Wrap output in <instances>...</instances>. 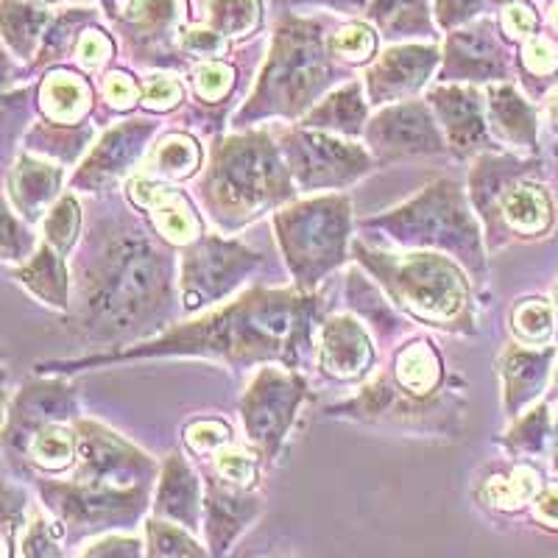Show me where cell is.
<instances>
[{"mask_svg":"<svg viewBox=\"0 0 558 558\" xmlns=\"http://www.w3.org/2000/svg\"><path fill=\"white\" fill-rule=\"evenodd\" d=\"M299 193L341 191L375 168V157L355 140L307 126L282 129L277 137Z\"/></svg>","mask_w":558,"mask_h":558,"instance_id":"10","label":"cell"},{"mask_svg":"<svg viewBox=\"0 0 558 558\" xmlns=\"http://www.w3.org/2000/svg\"><path fill=\"white\" fill-rule=\"evenodd\" d=\"M146 558H207L196 533L151 517L146 522Z\"/></svg>","mask_w":558,"mask_h":558,"instance_id":"39","label":"cell"},{"mask_svg":"<svg viewBox=\"0 0 558 558\" xmlns=\"http://www.w3.org/2000/svg\"><path fill=\"white\" fill-rule=\"evenodd\" d=\"M20 456H26L37 470L48 475L76 470L78 463V436L76 427H68L64 422L45 425L20 447Z\"/></svg>","mask_w":558,"mask_h":558,"instance_id":"36","label":"cell"},{"mask_svg":"<svg viewBox=\"0 0 558 558\" xmlns=\"http://www.w3.org/2000/svg\"><path fill=\"white\" fill-rule=\"evenodd\" d=\"M542 488H545L542 472L536 470L533 463L522 461L514 463V466L508 472H502V475L488 477L477 495H481V500L486 502V506L511 514V511H522V508L531 506V502L539 497Z\"/></svg>","mask_w":558,"mask_h":558,"instance_id":"35","label":"cell"},{"mask_svg":"<svg viewBox=\"0 0 558 558\" xmlns=\"http://www.w3.org/2000/svg\"><path fill=\"white\" fill-rule=\"evenodd\" d=\"M154 517L198 533L204 522L202 481L182 452H171L154 486Z\"/></svg>","mask_w":558,"mask_h":558,"instance_id":"26","label":"cell"},{"mask_svg":"<svg viewBox=\"0 0 558 558\" xmlns=\"http://www.w3.org/2000/svg\"><path fill=\"white\" fill-rule=\"evenodd\" d=\"M64 171L59 162L23 151L7 173V204L26 223H37L45 209L59 202Z\"/></svg>","mask_w":558,"mask_h":558,"instance_id":"25","label":"cell"},{"mask_svg":"<svg viewBox=\"0 0 558 558\" xmlns=\"http://www.w3.org/2000/svg\"><path fill=\"white\" fill-rule=\"evenodd\" d=\"M9 274L34 299H39L43 305L57 307V311H70V302H73V274L68 271L64 254H59L57 248L48 246L45 241L39 243L32 260L17 268H9Z\"/></svg>","mask_w":558,"mask_h":558,"instance_id":"30","label":"cell"},{"mask_svg":"<svg viewBox=\"0 0 558 558\" xmlns=\"http://www.w3.org/2000/svg\"><path fill=\"white\" fill-rule=\"evenodd\" d=\"M500 445L506 447L511 456L525 458H542L547 447L553 445V422L550 408L545 402L527 408L520 418H514V425L508 427L506 436L500 438Z\"/></svg>","mask_w":558,"mask_h":558,"instance_id":"38","label":"cell"},{"mask_svg":"<svg viewBox=\"0 0 558 558\" xmlns=\"http://www.w3.org/2000/svg\"><path fill=\"white\" fill-rule=\"evenodd\" d=\"M263 266V254L252 252L246 243L229 241L221 235H202L196 243L182 248L179 271V299L184 313L213 307L241 288Z\"/></svg>","mask_w":558,"mask_h":558,"instance_id":"12","label":"cell"},{"mask_svg":"<svg viewBox=\"0 0 558 558\" xmlns=\"http://www.w3.org/2000/svg\"><path fill=\"white\" fill-rule=\"evenodd\" d=\"M486 118L492 137L508 148L536 151L539 143V112L520 96L514 84H492L486 89Z\"/></svg>","mask_w":558,"mask_h":558,"instance_id":"27","label":"cell"},{"mask_svg":"<svg viewBox=\"0 0 558 558\" xmlns=\"http://www.w3.org/2000/svg\"><path fill=\"white\" fill-rule=\"evenodd\" d=\"M511 332L525 347H547L556 336V307L547 299H525L511 311Z\"/></svg>","mask_w":558,"mask_h":558,"instance_id":"40","label":"cell"},{"mask_svg":"<svg viewBox=\"0 0 558 558\" xmlns=\"http://www.w3.org/2000/svg\"><path fill=\"white\" fill-rule=\"evenodd\" d=\"M336 82V59L327 39V20L286 17L274 32L257 87L235 114V126H252L266 118H305Z\"/></svg>","mask_w":558,"mask_h":558,"instance_id":"4","label":"cell"},{"mask_svg":"<svg viewBox=\"0 0 558 558\" xmlns=\"http://www.w3.org/2000/svg\"><path fill=\"white\" fill-rule=\"evenodd\" d=\"M271 221L279 252L299 291L313 293L327 274L347 263L352 232V202L347 196L330 193L307 202H291L277 209Z\"/></svg>","mask_w":558,"mask_h":558,"instance_id":"8","label":"cell"},{"mask_svg":"<svg viewBox=\"0 0 558 558\" xmlns=\"http://www.w3.org/2000/svg\"><path fill=\"white\" fill-rule=\"evenodd\" d=\"M511 48L495 20H472L466 28H458L445 43V68L441 84H500L511 78Z\"/></svg>","mask_w":558,"mask_h":558,"instance_id":"16","label":"cell"},{"mask_svg":"<svg viewBox=\"0 0 558 558\" xmlns=\"http://www.w3.org/2000/svg\"><path fill=\"white\" fill-rule=\"evenodd\" d=\"M78 416V393L59 380H37L20 388L14 402L7 411L3 425V445L7 450H20L28 438L45 425L68 422Z\"/></svg>","mask_w":558,"mask_h":558,"instance_id":"21","label":"cell"},{"mask_svg":"<svg viewBox=\"0 0 558 558\" xmlns=\"http://www.w3.org/2000/svg\"><path fill=\"white\" fill-rule=\"evenodd\" d=\"M322 299L299 288H252L196 322L177 324L151 341L129 343L121 352L78 357V361L37 363L39 375H70L78 368L143 357H213L229 368H252L257 363H279L302 368L313 361V343Z\"/></svg>","mask_w":558,"mask_h":558,"instance_id":"2","label":"cell"},{"mask_svg":"<svg viewBox=\"0 0 558 558\" xmlns=\"http://www.w3.org/2000/svg\"><path fill=\"white\" fill-rule=\"evenodd\" d=\"M550 26L558 32V0L550 7Z\"/></svg>","mask_w":558,"mask_h":558,"instance_id":"59","label":"cell"},{"mask_svg":"<svg viewBox=\"0 0 558 558\" xmlns=\"http://www.w3.org/2000/svg\"><path fill=\"white\" fill-rule=\"evenodd\" d=\"M260 514V502L252 492L238 488L218 477L216 472L204 477V536L213 558H223L232 542L248 527V522Z\"/></svg>","mask_w":558,"mask_h":558,"instance_id":"23","label":"cell"},{"mask_svg":"<svg viewBox=\"0 0 558 558\" xmlns=\"http://www.w3.org/2000/svg\"><path fill=\"white\" fill-rule=\"evenodd\" d=\"M438 126L445 132L447 148L458 159L481 157L497 148L486 118V96L475 84H438L427 93Z\"/></svg>","mask_w":558,"mask_h":558,"instance_id":"18","label":"cell"},{"mask_svg":"<svg viewBox=\"0 0 558 558\" xmlns=\"http://www.w3.org/2000/svg\"><path fill=\"white\" fill-rule=\"evenodd\" d=\"M202 23L221 37H248L260 26V0H198Z\"/></svg>","mask_w":558,"mask_h":558,"instance_id":"37","label":"cell"},{"mask_svg":"<svg viewBox=\"0 0 558 558\" xmlns=\"http://www.w3.org/2000/svg\"><path fill=\"white\" fill-rule=\"evenodd\" d=\"M436 45H393L366 70V98L375 107L408 101L430 82L438 64Z\"/></svg>","mask_w":558,"mask_h":558,"instance_id":"20","label":"cell"},{"mask_svg":"<svg viewBox=\"0 0 558 558\" xmlns=\"http://www.w3.org/2000/svg\"><path fill=\"white\" fill-rule=\"evenodd\" d=\"M550 461H553V470L558 472V418L556 425H553V445H550Z\"/></svg>","mask_w":558,"mask_h":558,"instance_id":"57","label":"cell"},{"mask_svg":"<svg viewBox=\"0 0 558 558\" xmlns=\"http://www.w3.org/2000/svg\"><path fill=\"white\" fill-rule=\"evenodd\" d=\"M112 53H114L112 39H109L104 32H98V28H93V32L87 28V32H84V37L78 39V45H76L78 62H82V68H87V70L104 68V64L112 59Z\"/></svg>","mask_w":558,"mask_h":558,"instance_id":"55","label":"cell"},{"mask_svg":"<svg viewBox=\"0 0 558 558\" xmlns=\"http://www.w3.org/2000/svg\"><path fill=\"white\" fill-rule=\"evenodd\" d=\"M363 140L368 154L380 166L405 157H433L450 151L445 132L427 101H400L380 107L375 118H368Z\"/></svg>","mask_w":558,"mask_h":558,"instance_id":"15","label":"cell"},{"mask_svg":"<svg viewBox=\"0 0 558 558\" xmlns=\"http://www.w3.org/2000/svg\"><path fill=\"white\" fill-rule=\"evenodd\" d=\"M536 26H539V20H536V12L520 0L514 3H508L500 14V32L502 37L511 39V43H527V39L536 37Z\"/></svg>","mask_w":558,"mask_h":558,"instance_id":"52","label":"cell"},{"mask_svg":"<svg viewBox=\"0 0 558 558\" xmlns=\"http://www.w3.org/2000/svg\"><path fill=\"white\" fill-rule=\"evenodd\" d=\"M126 198L132 207L143 209L148 227L157 232L168 246L187 248L204 235V223L196 207L173 184L151 177H134L126 182Z\"/></svg>","mask_w":558,"mask_h":558,"instance_id":"19","label":"cell"},{"mask_svg":"<svg viewBox=\"0 0 558 558\" xmlns=\"http://www.w3.org/2000/svg\"><path fill=\"white\" fill-rule=\"evenodd\" d=\"M483 3L486 0H436L433 14H436L438 26L445 28V32H452V28L472 23L481 14Z\"/></svg>","mask_w":558,"mask_h":558,"instance_id":"54","label":"cell"},{"mask_svg":"<svg viewBox=\"0 0 558 558\" xmlns=\"http://www.w3.org/2000/svg\"><path fill=\"white\" fill-rule=\"evenodd\" d=\"M558 347H525V343H508L500 355L502 375V411L508 418L522 416L525 408L536 405L547 383L553 380Z\"/></svg>","mask_w":558,"mask_h":558,"instance_id":"24","label":"cell"},{"mask_svg":"<svg viewBox=\"0 0 558 558\" xmlns=\"http://www.w3.org/2000/svg\"><path fill=\"white\" fill-rule=\"evenodd\" d=\"M64 542H68V531H64L62 522L53 517H48L39 511L34 514V520L28 522L23 539H20V556L17 558H62Z\"/></svg>","mask_w":558,"mask_h":558,"instance_id":"43","label":"cell"},{"mask_svg":"<svg viewBox=\"0 0 558 558\" xmlns=\"http://www.w3.org/2000/svg\"><path fill=\"white\" fill-rule=\"evenodd\" d=\"M157 134L159 123L148 121V118H132V121L107 129L96 148L87 154L82 168L70 179V191L107 193L137 166L140 159H146Z\"/></svg>","mask_w":558,"mask_h":558,"instance_id":"17","label":"cell"},{"mask_svg":"<svg viewBox=\"0 0 558 558\" xmlns=\"http://www.w3.org/2000/svg\"><path fill=\"white\" fill-rule=\"evenodd\" d=\"M470 193L452 179H438L400 207L366 218L357 227L377 232L402 252L450 254L477 279L486 277V248Z\"/></svg>","mask_w":558,"mask_h":558,"instance_id":"6","label":"cell"},{"mask_svg":"<svg viewBox=\"0 0 558 558\" xmlns=\"http://www.w3.org/2000/svg\"><path fill=\"white\" fill-rule=\"evenodd\" d=\"M37 238L32 235V229L23 218H17L12 207H7V232H3V263H28L37 254Z\"/></svg>","mask_w":558,"mask_h":558,"instance_id":"49","label":"cell"},{"mask_svg":"<svg viewBox=\"0 0 558 558\" xmlns=\"http://www.w3.org/2000/svg\"><path fill=\"white\" fill-rule=\"evenodd\" d=\"M307 400V380L286 366L257 368L241 400L248 447L266 461H277L299 408Z\"/></svg>","mask_w":558,"mask_h":558,"instance_id":"13","label":"cell"},{"mask_svg":"<svg viewBox=\"0 0 558 558\" xmlns=\"http://www.w3.org/2000/svg\"><path fill=\"white\" fill-rule=\"evenodd\" d=\"M550 129L558 134V89H556V96H553V101H550Z\"/></svg>","mask_w":558,"mask_h":558,"instance_id":"58","label":"cell"},{"mask_svg":"<svg viewBox=\"0 0 558 558\" xmlns=\"http://www.w3.org/2000/svg\"><path fill=\"white\" fill-rule=\"evenodd\" d=\"M520 68L525 76L539 78V82H550L553 76H558V43H553L550 37H536L527 39L522 45L520 53Z\"/></svg>","mask_w":558,"mask_h":558,"instance_id":"48","label":"cell"},{"mask_svg":"<svg viewBox=\"0 0 558 558\" xmlns=\"http://www.w3.org/2000/svg\"><path fill=\"white\" fill-rule=\"evenodd\" d=\"M53 14L32 0H3V39L17 59H34L39 53L45 32Z\"/></svg>","mask_w":558,"mask_h":558,"instance_id":"34","label":"cell"},{"mask_svg":"<svg viewBox=\"0 0 558 558\" xmlns=\"http://www.w3.org/2000/svg\"><path fill=\"white\" fill-rule=\"evenodd\" d=\"M408 7H418V9H427V0H405Z\"/></svg>","mask_w":558,"mask_h":558,"instance_id":"61","label":"cell"},{"mask_svg":"<svg viewBox=\"0 0 558 558\" xmlns=\"http://www.w3.org/2000/svg\"><path fill=\"white\" fill-rule=\"evenodd\" d=\"M347 305L357 313L366 324H372L377 338H391L405 332L408 318L391 307V299L386 296L375 279H366L363 271L352 268L347 274Z\"/></svg>","mask_w":558,"mask_h":558,"instance_id":"33","label":"cell"},{"mask_svg":"<svg viewBox=\"0 0 558 558\" xmlns=\"http://www.w3.org/2000/svg\"><path fill=\"white\" fill-rule=\"evenodd\" d=\"M32 3H53V0H32Z\"/></svg>","mask_w":558,"mask_h":558,"instance_id":"63","label":"cell"},{"mask_svg":"<svg viewBox=\"0 0 558 558\" xmlns=\"http://www.w3.org/2000/svg\"><path fill=\"white\" fill-rule=\"evenodd\" d=\"M533 517L545 527L558 531V483H545L539 497L533 500Z\"/></svg>","mask_w":558,"mask_h":558,"instance_id":"56","label":"cell"},{"mask_svg":"<svg viewBox=\"0 0 558 558\" xmlns=\"http://www.w3.org/2000/svg\"><path fill=\"white\" fill-rule=\"evenodd\" d=\"M191 87L198 101L218 104L229 96V89L235 87V70L227 62H198L191 70Z\"/></svg>","mask_w":558,"mask_h":558,"instance_id":"46","label":"cell"},{"mask_svg":"<svg viewBox=\"0 0 558 558\" xmlns=\"http://www.w3.org/2000/svg\"><path fill=\"white\" fill-rule=\"evenodd\" d=\"M96 20V14L87 9H68L59 17L51 20V26L45 32L43 45H39L37 64H53L62 59L70 48H76L78 39L84 37L82 28H87Z\"/></svg>","mask_w":558,"mask_h":558,"instance_id":"41","label":"cell"},{"mask_svg":"<svg viewBox=\"0 0 558 558\" xmlns=\"http://www.w3.org/2000/svg\"><path fill=\"white\" fill-rule=\"evenodd\" d=\"M78 436V463L73 481L104 488H154L159 466L126 438L109 430L96 418L73 422Z\"/></svg>","mask_w":558,"mask_h":558,"instance_id":"14","label":"cell"},{"mask_svg":"<svg viewBox=\"0 0 558 558\" xmlns=\"http://www.w3.org/2000/svg\"><path fill=\"white\" fill-rule=\"evenodd\" d=\"M553 391L558 393V357H556V366H553Z\"/></svg>","mask_w":558,"mask_h":558,"instance_id":"60","label":"cell"},{"mask_svg":"<svg viewBox=\"0 0 558 558\" xmlns=\"http://www.w3.org/2000/svg\"><path fill=\"white\" fill-rule=\"evenodd\" d=\"M213 463H216V475L223 477L227 483H232V486L246 488V492H252V488L257 486L260 456L254 450H243V447L238 445H229L213 456Z\"/></svg>","mask_w":558,"mask_h":558,"instance_id":"45","label":"cell"},{"mask_svg":"<svg viewBox=\"0 0 558 558\" xmlns=\"http://www.w3.org/2000/svg\"><path fill=\"white\" fill-rule=\"evenodd\" d=\"M78 232H82V207L73 193H64L43 218L45 243L57 248L59 254H70L76 248Z\"/></svg>","mask_w":558,"mask_h":558,"instance_id":"42","label":"cell"},{"mask_svg":"<svg viewBox=\"0 0 558 558\" xmlns=\"http://www.w3.org/2000/svg\"><path fill=\"white\" fill-rule=\"evenodd\" d=\"M393 380L413 397H436L445 386V363L427 338H413L397 352Z\"/></svg>","mask_w":558,"mask_h":558,"instance_id":"32","label":"cell"},{"mask_svg":"<svg viewBox=\"0 0 558 558\" xmlns=\"http://www.w3.org/2000/svg\"><path fill=\"white\" fill-rule=\"evenodd\" d=\"M184 445L193 456H216L223 447L235 445V433L221 418H196L184 427Z\"/></svg>","mask_w":558,"mask_h":558,"instance_id":"47","label":"cell"},{"mask_svg":"<svg viewBox=\"0 0 558 558\" xmlns=\"http://www.w3.org/2000/svg\"><path fill=\"white\" fill-rule=\"evenodd\" d=\"M78 558H146V545L137 536L107 533V536L93 542Z\"/></svg>","mask_w":558,"mask_h":558,"instance_id":"53","label":"cell"},{"mask_svg":"<svg viewBox=\"0 0 558 558\" xmlns=\"http://www.w3.org/2000/svg\"><path fill=\"white\" fill-rule=\"evenodd\" d=\"M184 98V87L179 78L154 73L143 82V109L148 112H171Z\"/></svg>","mask_w":558,"mask_h":558,"instance_id":"50","label":"cell"},{"mask_svg":"<svg viewBox=\"0 0 558 558\" xmlns=\"http://www.w3.org/2000/svg\"><path fill=\"white\" fill-rule=\"evenodd\" d=\"M497 3H514V0H497Z\"/></svg>","mask_w":558,"mask_h":558,"instance_id":"64","label":"cell"},{"mask_svg":"<svg viewBox=\"0 0 558 558\" xmlns=\"http://www.w3.org/2000/svg\"><path fill=\"white\" fill-rule=\"evenodd\" d=\"M330 416L368 422V425H393L402 430L450 433L461 422V402L445 393L436 397H413L397 380L380 375L361 388L357 397L332 405Z\"/></svg>","mask_w":558,"mask_h":558,"instance_id":"11","label":"cell"},{"mask_svg":"<svg viewBox=\"0 0 558 558\" xmlns=\"http://www.w3.org/2000/svg\"><path fill=\"white\" fill-rule=\"evenodd\" d=\"M368 123V98H366V84L363 82H349L343 87L332 89L330 96L324 98L322 104L311 109L302 118L299 126L316 129V132H330L338 137L357 140L363 137Z\"/></svg>","mask_w":558,"mask_h":558,"instance_id":"29","label":"cell"},{"mask_svg":"<svg viewBox=\"0 0 558 558\" xmlns=\"http://www.w3.org/2000/svg\"><path fill=\"white\" fill-rule=\"evenodd\" d=\"M202 159L204 151L193 134L171 132L148 148L146 159H143V177L159 179V182L168 184L184 182V179L196 177L198 168H202Z\"/></svg>","mask_w":558,"mask_h":558,"instance_id":"31","label":"cell"},{"mask_svg":"<svg viewBox=\"0 0 558 558\" xmlns=\"http://www.w3.org/2000/svg\"><path fill=\"white\" fill-rule=\"evenodd\" d=\"M352 254L405 318L456 336L475 332L472 288L458 260L438 252H380L363 241L352 243Z\"/></svg>","mask_w":558,"mask_h":558,"instance_id":"5","label":"cell"},{"mask_svg":"<svg viewBox=\"0 0 558 558\" xmlns=\"http://www.w3.org/2000/svg\"><path fill=\"white\" fill-rule=\"evenodd\" d=\"M196 191L218 232L232 235L271 209L291 204L299 187L277 137L266 129H252L216 140Z\"/></svg>","mask_w":558,"mask_h":558,"instance_id":"3","label":"cell"},{"mask_svg":"<svg viewBox=\"0 0 558 558\" xmlns=\"http://www.w3.org/2000/svg\"><path fill=\"white\" fill-rule=\"evenodd\" d=\"M101 89H104V98H107V104L112 112H132L137 104H143L140 84L134 82L129 73H121V70L107 73V76L101 78Z\"/></svg>","mask_w":558,"mask_h":558,"instance_id":"51","label":"cell"},{"mask_svg":"<svg viewBox=\"0 0 558 558\" xmlns=\"http://www.w3.org/2000/svg\"><path fill=\"white\" fill-rule=\"evenodd\" d=\"M332 59L347 64H368L377 53V32L366 23H349L330 34Z\"/></svg>","mask_w":558,"mask_h":558,"instance_id":"44","label":"cell"},{"mask_svg":"<svg viewBox=\"0 0 558 558\" xmlns=\"http://www.w3.org/2000/svg\"><path fill=\"white\" fill-rule=\"evenodd\" d=\"M470 202L486 227L492 252L520 238L547 235L556 221L536 157L481 154L470 173Z\"/></svg>","mask_w":558,"mask_h":558,"instance_id":"7","label":"cell"},{"mask_svg":"<svg viewBox=\"0 0 558 558\" xmlns=\"http://www.w3.org/2000/svg\"><path fill=\"white\" fill-rule=\"evenodd\" d=\"M68 327L93 343L143 341L179 307L177 254L154 229L118 209L98 218L73 260Z\"/></svg>","mask_w":558,"mask_h":558,"instance_id":"1","label":"cell"},{"mask_svg":"<svg viewBox=\"0 0 558 558\" xmlns=\"http://www.w3.org/2000/svg\"><path fill=\"white\" fill-rule=\"evenodd\" d=\"M93 109V87L76 70H51L39 84V112L53 126H82Z\"/></svg>","mask_w":558,"mask_h":558,"instance_id":"28","label":"cell"},{"mask_svg":"<svg viewBox=\"0 0 558 558\" xmlns=\"http://www.w3.org/2000/svg\"><path fill=\"white\" fill-rule=\"evenodd\" d=\"M375 341L357 316H330L318 327V368L338 383H357L375 368Z\"/></svg>","mask_w":558,"mask_h":558,"instance_id":"22","label":"cell"},{"mask_svg":"<svg viewBox=\"0 0 558 558\" xmlns=\"http://www.w3.org/2000/svg\"><path fill=\"white\" fill-rule=\"evenodd\" d=\"M45 508L68 531V542L137 525L154 502V488H104L78 481H45L37 477Z\"/></svg>","mask_w":558,"mask_h":558,"instance_id":"9","label":"cell"},{"mask_svg":"<svg viewBox=\"0 0 558 558\" xmlns=\"http://www.w3.org/2000/svg\"><path fill=\"white\" fill-rule=\"evenodd\" d=\"M553 307H556V332H558V286H556V305Z\"/></svg>","mask_w":558,"mask_h":558,"instance_id":"62","label":"cell"}]
</instances>
